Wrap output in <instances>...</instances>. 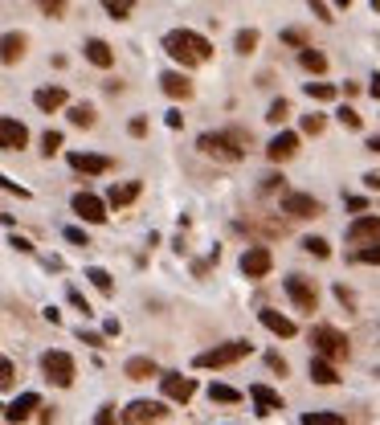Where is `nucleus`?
Wrapping results in <instances>:
<instances>
[{
    "mask_svg": "<svg viewBox=\"0 0 380 425\" xmlns=\"http://www.w3.org/2000/svg\"><path fill=\"white\" fill-rule=\"evenodd\" d=\"M258 49V29H241L238 33V53H254Z\"/></svg>",
    "mask_w": 380,
    "mask_h": 425,
    "instance_id": "obj_36",
    "label": "nucleus"
},
{
    "mask_svg": "<svg viewBox=\"0 0 380 425\" xmlns=\"http://www.w3.org/2000/svg\"><path fill=\"white\" fill-rule=\"evenodd\" d=\"M70 303H74V307H78V311H82V315H90V303H86V299H82V295H78L74 286H70Z\"/></svg>",
    "mask_w": 380,
    "mask_h": 425,
    "instance_id": "obj_53",
    "label": "nucleus"
},
{
    "mask_svg": "<svg viewBox=\"0 0 380 425\" xmlns=\"http://www.w3.org/2000/svg\"><path fill=\"white\" fill-rule=\"evenodd\" d=\"M352 262H368V266H380V241H372V245L356 250V254H352Z\"/></svg>",
    "mask_w": 380,
    "mask_h": 425,
    "instance_id": "obj_35",
    "label": "nucleus"
},
{
    "mask_svg": "<svg viewBox=\"0 0 380 425\" xmlns=\"http://www.w3.org/2000/svg\"><path fill=\"white\" fill-rule=\"evenodd\" d=\"M372 8H376V13H380V0H372Z\"/></svg>",
    "mask_w": 380,
    "mask_h": 425,
    "instance_id": "obj_60",
    "label": "nucleus"
},
{
    "mask_svg": "<svg viewBox=\"0 0 380 425\" xmlns=\"http://www.w3.org/2000/svg\"><path fill=\"white\" fill-rule=\"evenodd\" d=\"M86 278L95 283V290H102V295H115V278H111L102 266H90V270H86Z\"/></svg>",
    "mask_w": 380,
    "mask_h": 425,
    "instance_id": "obj_29",
    "label": "nucleus"
},
{
    "mask_svg": "<svg viewBox=\"0 0 380 425\" xmlns=\"http://www.w3.org/2000/svg\"><path fill=\"white\" fill-rule=\"evenodd\" d=\"M303 425H344L339 413H323V409H315V413H303Z\"/></svg>",
    "mask_w": 380,
    "mask_h": 425,
    "instance_id": "obj_31",
    "label": "nucleus"
},
{
    "mask_svg": "<svg viewBox=\"0 0 380 425\" xmlns=\"http://www.w3.org/2000/svg\"><path fill=\"white\" fill-rule=\"evenodd\" d=\"M311 8H315V17H319V21H335L332 17V8H327V0H307Z\"/></svg>",
    "mask_w": 380,
    "mask_h": 425,
    "instance_id": "obj_47",
    "label": "nucleus"
},
{
    "mask_svg": "<svg viewBox=\"0 0 380 425\" xmlns=\"http://www.w3.org/2000/svg\"><path fill=\"white\" fill-rule=\"evenodd\" d=\"M8 245H13V250H21V254H33V241H29V237H8Z\"/></svg>",
    "mask_w": 380,
    "mask_h": 425,
    "instance_id": "obj_49",
    "label": "nucleus"
},
{
    "mask_svg": "<svg viewBox=\"0 0 380 425\" xmlns=\"http://www.w3.org/2000/svg\"><path fill=\"white\" fill-rule=\"evenodd\" d=\"M278 189H283V176H278V172L262 176V192H278Z\"/></svg>",
    "mask_w": 380,
    "mask_h": 425,
    "instance_id": "obj_48",
    "label": "nucleus"
},
{
    "mask_svg": "<svg viewBox=\"0 0 380 425\" xmlns=\"http://www.w3.org/2000/svg\"><path fill=\"white\" fill-rule=\"evenodd\" d=\"M364 147H368V151H376V156H380V135H372V140L364 143Z\"/></svg>",
    "mask_w": 380,
    "mask_h": 425,
    "instance_id": "obj_58",
    "label": "nucleus"
},
{
    "mask_svg": "<svg viewBox=\"0 0 380 425\" xmlns=\"http://www.w3.org/2000/svg\"><path fill=\"white\" fill-rule=\"evenodd\" d=\"M258 319H262V328L274 331L278 339H294V335H299V323H294V319H286L283 311H274V307H262Z\"/></svg>",
    "mask_w": 380,
    "mask_h": 425,
    "instance_id": "obj_12",
    "label": "nucleus"
},
{
    "mask_svg": "<svg viewBox=\"0 0 380 425\" xmlns=\"http://www.w3.org/2000/svg\"><path fill=\"white\" fill-rule=\"evenodd\" d=\"M160 389H164L168 401H176V405H189L192 397H196V380L180 377V372H164V377H160Z\"/></svg>",
    "mask_w": 380,
    "mask_h": 425,
    "instance_id": "obj_9",
    "label": "nucleus"
},
{
    "mask_svg": "<svg viewBox=\"0 0 380 425\" xmlns=\"http://www.w3.org/2000/svg\"><path fill=\"white\" fill-rule=\"evenodd\" d=\"M86 62L98 66V70H111V66H115V49L107 46L102 37H90V41H86Z\"/></svg>",
    "mask_w": 380,
    "mask_h": 425,
    "instance_id": "obj_20",
    "label": "nucleus"
},
{
    "mask_svg": "<svg viewBox=\"0 0 380 425\" xmlns=\"http://www.w3.org/2000/svg\"><path fill=\"white\" fill-rule=\"evenodd\" d=\"M294 151H299V135H294V131H278L274 140L266 143V156H270L274 164H286Z\"/></svg>",
    "mask_w": 380,
    "mask_h": 425,
    "instance_id": "obj_16",
    "label": "nucleus"
},
{
    "mask_svg": "<svg viewBox=\"0 0 380 425\" xmlns=\"http://www.w3.org/2000/svg\"><path fill=\"white\" fill-rule=\"evenodd\" d=\"M25 49H29V37H25V33H4V37H0V62H4V66H17L25 58Z\"/></svg>",
    "mask_w": 380,
    "mask_h": 425,
    "instance_id": "obj_18",
    "label": "nucleus"
},
{
    "mask_svg": "<svg viewBox=\"0 0 380 425\" xmlns=\"http://www.w3.org/2000/svg\"><path fill=\"white\" fill-rule=\"evenodd\" d=\"M164 123L172 127V131H180V127H184V115H180V111H168V115H164Z\"/></svg>",
    "mask_w": 380,
    "mask_h": 425,
    "instance_id": "obj_52",
    "label": "nucleus"
},
{
    "mask_svg": "<svg viewBox=\"0 0 380 425\" xmlns=\"http://www.w3.org/2000/svg\"><path fill=\"white\" fill-rule=\"evenodd\" d=\"M299 66L303 70H311V74H323L327 70V53H319V49H299Z\"/></svg>",
    "mask_w": 380,
    "mask_h": 425,
    "instance_id": "obj_26",
    "label": "nucleus"
},
{
    "mask_svg": "<svg viewBox=\"0 0 380 425\" xmlns=\"http://www.w3.org/2000/svg\"><path fill=\"white\" fill-rule=\"evenodd\" d=\"M283 41L294 46V49H307V33H303V29H283Z\"/></svg>",
    "mask_w": 380,
    "mask_h": 425,
    "instance_id": "obj_40",
    "label": "nucleus"
},
{
    "mask_svg": "<svg viewBox=\"0 0 380 425\" xmlns=\"http://www.w3.org/2000/svg\"><path fill=\"white\" fill-rule=\"evenodd\" d=\"M209 401L213 405H238L241 393L238 389H229V384H209Z\"/></svg>",
    "mask_w": 380,
    "mask_h": 425,
    "instance_id": "obj_27",
    "label": "nucleus"
},
{
    "mask_svg": "<svg viewBox=\"0 0 380 425\" xmlns=\"http://www.w3.org/2000/svg\"><path fill=\"white\" fill-rule=\"evenodd\" d=\"M37 409H41V397H37V393H21L17 401H13L8 409H4V421L21 425V421H29V417H33Z\"/></svg>",
    "mask_w": 380,
    "mask_h": 425,
    "instance_id": "obj_17",
    "label": "nucleus"
},
{
    "mask_svg": "<svg viewBox=\"0 0 380 425\" xmlns=\"http://www.w3.org/2000/svg\"><path fill=\"white\" fill-rule=\"evenodd\" d=\"M115 421H119V417H115V405H102L95 413V425H115Z\"/></svg>",
    "mask_w": 380,
    "mask_h": 425,
    "instance_id": "obj_43",
    "label": "nucleus"
},
{
    "mask_svg": "<svg viewBox=\"0 0 380 425\" xmlns=\"http://www.w3.org/2000/svg\"><path fill=\"white\" fill-rule=\"evenodd\" d=\"M78 339H82V344H90V348H102V335H98V331H78Z\"/></svg>",
    "mask_w": 380,
    "mask_h": 425,
    "instance_id": "obj_50",
    "label": "nucleus"
},
{
    "mask_svg": "<svg viewBox=\"0 0 380 425\" xmlns=\"http://www.w3.org/2000/svg\"><path fill=\"white\" fill-rule=\"evenodd\" d=\"M270 266H274V254H270L266 245H250V250L241 254V274H245V278H266Z\"/></svg>",
    "mask_w": 380,
    "mask_h": 425,
    "instance_id": "obj_10",
    "label": "nucleus"
},
{
    "mask_svg": "<svg viewBox=\"0 0 380 425\" xmlns=\"http://www.w3.org/2000/svg\"><path fill=\"white\" fill-rule=\"evenodd\" d=\"M311 344H315V356L319 360H332V364H339V360H348V335L339 328H327V323H319V328H311Z\"/></svg>",
    "mask_w": 380,
    "mask_h": 425,
    "instance_id": "obj_3",
    "label": "nucleus"
},
{
    "mask_svg": "<svg viewBox=\"0 0 380 425\" xmlns=\"http://www.w3.org/2000/svg\"><path fill=\"white\" fill-rule=\"evenodd\" d=\"M70 123L74 127H95V107H90V102H74L70 107Z\"/></svg>",
    "mask_w": 380,
    "mask_h": 425,
    "instance_id": "obj_28",
    "label": "nucleus"
},
{
    "mask_svg": "<svg viewBox=\"0 0 380 425\" xmlns=\"http://www.w3.org/2000/svg\"><path fill=\"white\" fill-rule=\"evenodd\" d=\"M123 372H127L131 380H151V377H160V368H156V360H151V356H131Z\"/></svg>",
    "mask_w": 380,
    "mask_h": 425,
    "instance_id": "obj_23",
    "label": "nucleus"
},
{
    "mask_svg": "<svg viewBox=\"0 0 380 425\" xmlns=\"http://www.w3.org/2000/svg\"><path fill=\"white\" fill-rule=\"evenodd\" d=\"M46 17H66V0H37Z\"/></svg>",
    "mask_w": 380,
    "mask_h": 425,
    "instance_id": "obj_41",
    "label": "nucleus"
},
{
    "mask_svg": "<svg viewBox=\"0 0 380 425\" xmlns=\"http://www.w3.org/2000/svg\"><path fill=\"white\" fill-rule=\"evenodd\" d=\"M335 119H339V123H344L348 131H360V127H364V119H360L356 111H352V107H339V111H335Z\"/></svg>",
    "mask_w": 380,
    "mask_h": 425,
    "instance_id": "obj_37",
    "label": "nucleus"
},
{
    "mask_svg": "<svg viewBox=\"0 0 380 425\" xmlns=\"http://www.w3.org/2000/svg\"><path fill=\"white\" fill-rule=\"evenodd\" d=\"M164 401H131L127 409H123V425H156V421H164Z\"/></svg>",
    "mask_w": 380,
    "mask_h": 425,
    "instance_id": "obj_7",
    "label": "nucleus"
},
{
    "mask_svg": "<svg viewBox=\"0 0 380 425\" xmlns=\"http://www.w3.org/2000/svg\"><path fill=\"white\" fill-rule=\"evenodd\" d=\"M348 209H352V212H364V209H368V201H364V196H348Z\"/></svg>",
    "mask_w": 380,
    "mask_h": 425,
    "instance_id": "obj_54",
    "label": "nucleus"
},
{
    "mask_svg": "<svg viewBox=\"0 0 380 425\" xmlns=\"http://www.w3.org/2000/svg\"><path fill=\"white\" fill-rule=\"evenodd\" d=\"M70 168L82 176H102V172H111V160L95 156V151H70Z\"/></svg>",
    "mask_w": 380,
    "mask_h": 425,
    "instance_id": "obj_15",
    "label": "nucleus"
},
{
    "mask_svg": "<svg viewBox=\"0 0 380 425\" xmlns=\"http://www.w3.org/2000/svg\"><path fill=\"white\" fill-rule=\"evenodd\" d=\"M303 131L307 135H319L323 131V115H303Z\"/></svg>",
    "mask_w": 380,
    "mask_h": 425,
    "instance_id": "obj_45",
    "label": "nucleus"
},
{
    "mask_svg": "<svg viewBox=\"0 0 380 425\" xmlns=\"http://www.w3.org/2000/svg\"><path fill=\"white\" fill-rule=\"evenodd\" d=\"M41 151H46V156H57V151H62V131H46V135H41Z\"/></svg>",
    "mask_w": 380,
    "mask_h": 425,
    "instance_id": "obj_39",
    "label": "nucleus"
},
{
    "mask_svg": "<svg viewBox=\"0 0 380 425\" xmlns=\"http://www.w3.org/2000/svg\"><path fill=\"white\" fill-rule=\"evenodd\" d=\"M250 352H254L250 339H229V344H217V348H209V352L196 356V368H229V364L245 360Z\"/></svg>",
    "mask_w": 380,
    "mask_h": 425,
    "instance_id": "obj_5",
    "label": "nucleus"
},
{
    "mask_svg": "<svg viewBox=\"0 0 380 425\" xmlns=\"http://www.w3.org/2000/svg\"><path fill=\"white\" fill-rule=\"evenodd\" d=\"M303 250L315 254V258H332V245H327L323 237H303Z\"/></svg>",
    "mask_w": 380,
    "mask_h": 425,
    "instance_id": "obj_32",
    "label": "nucleus"
},
{
    "mask_svg": "<svg viewBox=\"0 0 380 425\" xmlns=\"http://www.w3.org/2000/svg\"><path fill=\"white\" fill-rule=\"evenodd\" d=\"M368 95L380 102V74H372V82H368Z\"/></svg>",
    "mask_w": 380,
    "mask_h": 425,
    "instance_id": "obj_57",
    "label": "nucleus"
},
{
    "mask_svg": "<svg viewBox=\"0 0 380 425\" xmlns=\"http://www.w3.org/2000/svg\"><path fill=\"white\" fill-rule=\"evenodd\" d=\"M364 184L372 192H380V172H364Z\"/></svg>",
    "mask_w": 380,
    "mask_h": 425,
    "instance_id": "obj_55",
    "label": "nucleus"
},
{
    "mask_svg": "<svg viewBox=\"0 0 380 425\" xmlns=\"http://www.w3.org/2000/svg\"><path fill=\"white\" fill-rule=\"evenodd\" d=\"M17 384V364L8 356H0V389H13Z\"/></svg>",
    "mask_w": 380,
    "mask_h": 425,
    "instance_id": "obj_33",
    "label": "nucleus"
},
{
    "mask_svg": "<svg viewBox=\"0 0 380 425\" xmlns=\"http://www.w3.org/2000/svg\"><path fill=\"white\" fill-rule=\"evenodd\" d=\"M160 86H164V95H168V98H192V82H189V74L168 70L164 78H160Z\"/></svg>",
    "mask_w": 380,
    "mask_h": 425,
    "instance_id": "obj_22",
    "label": "nucleus"
},
{
    "mask_svg": "<svg viewBox=\"0 0 380 425\" xmlns=\"http://www.w3.org/2000/svg\"><path fill=\"white\" fill-rule=\"evenodd\" d=\"M250 401L258 405V413H278L283 409V397L270 384H250Z\"/></svg>",
    "mask_w": 380,
    "mask_h": 425,
    "instance_id": "obj_21",
    "label": "nucleus"
},
{
    "mask_svg": "<svg viewBox=\"0 0 380 425\" xmlns=\"http://www.w3.org/2000/svg\"><path fill=\"white\" fill-rule=\"evenodd\" d=\"M140 196V180H127V184H115V189L107 192V205L111 209H123V205H131Z\"/></svg>",
    "mask_w": 380,
    "mask_h": 425,
    "instance_id": "obj_24",
    "label": "nucleus"
},
{
    "mask_svg": "<svg viewBox=\"0 0 380 425\" xmlns=\"http://www.w3.org/2000/svg\"><path fill=\"white\" fill-rule=\"evenodd\" d=\"M131 135H147V119H131Z\"/></svg>",
    "mask_w": 380,
    "mask_h": 425,
    "instance_id": "obj_56",
    "label": "nucleus"
},
{
    "mask_svg": "<svg viewBox=\"0 0 380 425\" xmlns=\"http://www.w3.org/2000/svg\"><path fill=\"white\" fill-rule=\"evenodd\" d=\"M286 295H290V303L299 311H307V315H315V307H319V290H315V283L311 278H303V274H290L286 278Z\"/></svg>",
    "mask_w": 380,
    "mask_h": 425,
    "instance_id": "obj_6",
    "label": "nucleus"
},
{
    "mask_svg": "<svg viewBox=\"0 0 380 425\" xmlns=\"http://www.w3.org/2000/svg\"><path fill=\"white\" fill-rule=\"evenodd\" d=\"M66 241H70V245H90L86 229H78V225H70V229H66Z\"/></svg>",
    "mask_w": 380,
    "mask_h": 425,
    "instance_id": "obj_46",
    "label": "nucleus"
},
{
    "mask_svg": "<svg viewBox=\"0 0 380 425\" xmlns=\"http://www.w3.org/2000/svg\"><path fill=\"white\" fill-rule=\"evenodd\" d=\"M33 102H37L46 115H53V111H62V107L70 102V95H66V86H41V90L33 95Z\"/></svg>",
    "mask_w": 380,
    "mask_h": 425,
    "instance_id": "obj_19",
    "label": "nucleus"
},
{
    "mask_svg": "<svg viewBox=\"0 0 380 425\" xmlns=\"http://www.w3.org/2000/svg\"><path fill=\"white\" fill-rule=\"evenodd\" d=\"M307 95L315 98V102H332V98H335V86H327V82H307Z\"/></svg>",
    "mask_w": 380,
    "mask_h": 425,
    "instance_id": "obj_34",
    "label": "nucleus"
},
{
    "mask_svg": "<svg viewBox=\"0 0 380 425\" xmlns=\"http://www.w3.org/2000/svg\"><path fill=\"white\" fill-rule=\"evenodd\" d=\"M286 115H290V102H286V98H274V102H270V111H266L270 123H286Z\"/></svg>",
    "mask_w": 380,
    "mask_h": 425,
    "instance_id": "obj_38",
    "label": "nucleus"
},
{
    "mask_svg": "<svg viewBox=\"0 0 380 425\" xmlns=\"http://www.w3.org/2000/svg\"><path fill=\"white\" fill-rule=\"evenodd\" d=\"M0 189H4V192H13V196H21V201H29V189H21L17 180H8L4 172H0Z\"/></svg>",
    "mask_w": 380,
    "mask_h": 425,
    "instance_id": "obj_42",
    "label": "nucleus"
},
{
    "mask_svg": "<svg viewBox=\"0 0 380 425\" xmlns=\"http://www.w3.org/2000/svg\"><path fill=\"white\" fill-rule=\"evenodd\" d=\"M70 209L86 221V225H102L107 221V201L102 196H95V192H74Z\"/></svg>",
    "mask_w": 380,
    "mask_h": 425,
    "instance_id": "obj_8",
    "label": "nucleus"
},
{
    "mask_svg": "<svg viewBox=\"0 0 380 425\" xmlns=\"http://www.w3.org/2000/svg\"><path fill=\"white\" fill-rule=\"evenodd\" d=\"M335 299H339V303H344V307H348V311L356 307V295H352V290H348V286H344V283H335Z\"/></svg>",
    "mask_w": 380,
    "mask_h": 425,
    "instance_id": "obj_44",
    "label": "nucleus"
},
{
    "mask_svg": "<svg viewBox=\"0 0 380 425\" xmlns=\"http://www.w3.org/2000/svg\"><path fill=\"white\" fill-rule=\"evenodd\" d=\"M311 380H315V384H335L339 372H335L332 360H319V356H315V360H311Z\"/></svg>",
    "mask_w": 380,
    "mask_h": 425,
    "instance_id": "obj_25",
    "label": "nucleus"
},
{
    "mask_svg": "<svg viewBox=\"0 0 380 425\" xmlns=\"http://www.w3.org/2000/svg\"><path fill=\"white\" fill-rule=\"evenodd\" d=\"M164 49L172 62H180L184 70L192 66H205L209 58H213V41L209 37H201V33H192V29H172L164 37Z\"/></svg>",
    "mask_w": 380,
    "mask_h": 425,
    "instance_id": "obj_1",
    "label": "nucleus"
},
{
    "mask_svg": "<svg viewBox=\"0 0 380 425\" xmlns=\"http://www.w3.org/2000/svg\"><path fill=\"white\" fill-rule=\"evenodd\" d=\"M335 4H339V8H348V4H352V0H335Z\"/></svg>",
    "mask_w": 380,
    "mask_h": 425,
    "instance_id": "obj_59",
    "label": "nucleus"
},
{
    "mask_svg": "<svg viewBox=\"0 0 380 425\" xmlns=\"http://www.w3.org/2000/svg\"><path fill=\"white\" fill-rule=\"evenodd\" d=\"M348 241L352 245H372V241H380V217H356L352 225H348Z\"/></svg>",
    "mask_w": 380,
    "mask_h": 425,
    "instance_id": "obj_14",
    "label": "nucleus"
},
{
    "mask_svg": "<svg viewBox=\"0 0 380 425\" xmlns=\"http://www.w3.org/2000/svg\"><path fill=\"white\" fill-rule=\"evenodd\" d=\"M196 147L209 156V160H221V164H238L241 156H245V147H250V135L245 131H205Z\"/></svg>",
    "mask_w": 380,
    "mask_h": 425,
    "instance_id": "obj_2",
    "label": "nucleus"
},
{
    "mask_svg": "<svg viewBox=\"0 0 380 425\" xmlns=\"http://www.w3.org/2000/svg\"><path fill=\"white\" fill-rule=\"evenodd\" d=\"M283 212H286V217H319L323 205H319L311 192H286V196H283Z\"/></svg>",
    "mask_w": 380,
    "mask_h": 425,
    "instance_id": "obj_13",
    "label": "nucleus"
},
{
    "mask_svg": "<svg viewBox=\"0 0 380 425\" xmlns=\"http://www.w3.org/2000/svg\"><path fill=\"white\" fill-rule=\"evenodd\" d=\"M25 143H29V127L21 119L0 115V151H21Z\"/></svg>",
    "mask_w": 380,
    "mask_h": 425,
    "instance_id": "obj_11",
    "label": "nucleus"
},
{
    "mask_svg": "<svg viewBox=\"0 0 380 425\" xmlns=\"http://www.w3.org/2000/svg\"><path fill=\"white\" fill-rule=\"evenodd\" d=\"M41 372H46L49 384H57V389H70L74 377H78V364H74L70 352H62V348H49V352H41Z\"/></svg>",
    "mask_w": 380,
    "mask_h": 425,
    "instance_id": "obj_4",
    "label": "nucleus"
},
{
    "mask_svg": "<svg viewBox=\"0 0 380 425\" xmlns=\"http://www.w3.org/2000/svg\"><path fill=\"white\" fill-rule=\"evenodd\" d=\"M102 8H107L115 21H127V17H131V8H135V0H102Z\"/></svg>",
    "mask_w": 380,
    "mask_h": 425,
    "instance_id": "obj_30",
    "label": "nucleus"
},
{
    "mask_svg": "<svg viewBox=\"0 0 380 425\" xmlns=\"http://www.w3.org/2000/svg\"><path fill=\"white\" fill-rule=\"evenodd\" d=\"M266 364H270L274 372H283V377H286V360H283L278 352H270V356H266Z\"/></svg>",
    "mask_w": 380,
    "mask_h": 425,
    "instance_id": "obj_51",
    "label": "nucleus"
}]
</instances>
